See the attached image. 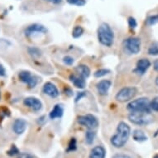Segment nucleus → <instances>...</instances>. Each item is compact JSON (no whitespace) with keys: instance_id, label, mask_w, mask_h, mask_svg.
Masks as SVG:
<instances>
[{"instance_id":"26","label":"nucleus","mask_w":158,"mask_h":158,"mask_svg":"<svg viewBox=\"0 0 158 158\" xmlns=\"http://www.w3.org/2000/svg\"><path fill=\"white\" fill-rule=\"evenodd\" d=\"M150 106L151 109H152L153 111L158 112V97H156L154 98L150 102Z\"/></svg>"},{"instance_id":"13","label":"nucleus","mask_w":158,"mask_h":158,"mask_svg":"<svg viewBox=\"0 0 158 158\" xmlns=\"http://www.w3.org/2000/svg\"><path fill=\"white\" fill-rule=\"evenodd\" d=\"M27 128V122L24 119H16L13 123V132L17 134H23Z\"/></svg>"},{"instance_id":"34","label":"nucleus","mask_w":158,"mask_h":158,"mask_svg":"<svg viewBox=\"0 0 158 158\" xmlns=\"http://www.w3.org/2000/svg\"><path fill=\"white\" fill-rule=\"evenodd\" d=\"M45 1H47V2H50V3H54V4H59L62 2V0H45Z\"/></svg>"},{"instance_id":"4","label":"nucleus","mask_w":158,"mask_h":158,"mask_svg":"<svg viewBox=\"0 0 158 158\" xmlns=\"http://www.w3.org/2000/svg\"><path fill=\"white\" fill-rule=\"evenodd\" d=\"M128 119L131 123L134 124L148 125L153 121V117L150 113H144V112H131L128 115Z\"/></svg>"},{"instance_id":"35","label":"nucleus","mask_w":158,"mask_h":158,"mask_svg":"<svg viewBox=\"0 0 158 158\" xmlns=\"http://www.w3.org/2000/svg\"><path fill=\"white\" fill-rule=\"evenodd\" d=\"M18 158H32L31 156H30L29 154H27V153H23V154H21L20 156Z\"/></svg>"},{"instance_id":"28","label":"nucleus","mask_w":158,"mask_h":158,"mask_svg":"<svg viewBox=\"0 0 158 158\" xmlns=\"http://www.w3.org/2000/svg\"><path fill=\"white\" fill-rule=\"evenodd\" d=\"M75 149H76V141L75 138H72L68 146L67 152H72V151H75Z\"/></svg>"},{"instance_id":"22","label":"nucleus","mask_w":158,"mask_h":158,"mask_svg":"<svg viewBox=\"0 0 158 158\" xmlns=\"http://www.w3.org/2000/svg\"><path fill=\"white\" fill-rule=\"evenodd\" d=\"M95 137V132H92V131H88L86 132L85 135V142L87 144L90 145L94 142V139Z\"/></svg>"},{"instance_id":"16","label":"nucleus","mask_w":158,"mask_h":158,"mask_svg":"<svg viewBox=\"0 0 158 158\" xmlns=\"http://www.w3.org/2000/svg\"><path fill=\"white\" fill-rule=\"evenodd\" d=\"M70 80L72 82L73 85L80 89H84L85 86V80L84 78L81 77L80 75H70Z\"/></svg>"},{"instance_id":"27","label":"nucleus","mask_w":158,"mask_h":158,"mask_svg":"<svg viewBox=\"0 0 158 158\" xmlns=\"http://www.w3.org/2000/svg\"><path fill=\"white\" fill-rule=\"evenodd\" d=\"M70 4L77 6H84L86 3L85 0H66Z\"/></svg>"},{"instance_id":"29","label":"nucleus","mask_w":158,"mask_h":158,"mask_svg":"<svg viewBox=\"0 0 158 158\" xmlns=\"http://www.w3.org/2000/svg\"><path fill=\"white\" fill-rule=\"evenodd\" d=\"M128 25H129V27L131 29L136 28V27L137 26L136 19H135L134 18H132V17H130V18H128Z\"/></svg>"},{"instance_id":"25","label":"nucleus","mask_w":158,"mask_h":158,"mask_svg":"<svg viewBox=\"0 0 158 158\" xmlns=\"http://www.w3.org/2000/svg\"><path fill=\"white\" fill-rule=\"evenodd\" d=\"M110 72V70H107V69H100V70H97L95 73H94V76L97 78L102 77V76H104L106 75L107 74H109Z\"/></svg>"},{"instance_id":"19","label":"nucleus","mask_w":158,"mask_h":158,"mask_svg":"<svg viewBox=\"0 0 158 158\" xmlns=\"http://www.w3.org/2000/svg\"><path fill=\"white\" fill-rule=\"evenodd\" d=\"M133 139L137 142H139V143H142V142H145V141L148 140V137L146 136V134L144 133V132H143L142 130H135L134 132H133Z\"/></svg>"},{"instance_id":"23","label":"nucleus","mask_w":158,"mask_h":158,"mask_svg":"<svg viewBox=\"0 0 158 158\" xmlns=\"http://www.w3.org/2000/svg\"><path fill=\"white\" fill-rule=\"evenodd\" d=\"M10 116V111L6 107H0V119L3 120L5 117Z\"/></svg>"},{"instance_id":"12","label":"nucleus","mask_w":158,"mask_h":158,"mask_svg":"<svg viewBox=\"0 0 158 158\" xmlns=\"http://www.w3.org/2000/svg\"><path fill=\"white\" fill-rule=\"evenodd\" d=\"M42 91L52 98H56L57 96L59 95V91H58L56 86L51 82H47V83L45 84L43 89H42Z\"/></svg>"},{"instance_id":"8","label":"nucleus","mask_w":158,"mask_h":158,"mask_svg":"<svg viewBox=\"0 0 158 158\" xmlns=\"http://www.w3.org/2000/svg\"><path fill=\"white\" fill-rule=\"evenodd\" d=\"M20 81L23 83L27 84L29 87H35L37 84V79L32 75L29 71H21L18 75Z\"/></svg>"},{"instance_id":"18","label":"nucleus","mask_w":158,"mask_h":158,"mask_svg":"<svg viewBox=\"0 0 158 158\" xmlns=\"http://www.w3.org/2000/svg\"><path fill=\"white\" fill-rule=\"evenodd\" d=\"M63 109L62 107L60 106V104H56L55 105V107L52 109V110L50 113V118L52 119H55V118H58L63 115Z\"/></svg>"},{"instance_id":"5","label":"nucleus","mask_w":158,"mask_h":158,"mask_svg":"<svg viewBox=\"0 0 158 158\" xmlns=\"http://www.w3.org/2000/svg\"><path fill=\"white\" fill-rule=\"evenodd\" d=\"M137 93V88L135 87H125L118 91L117 94L116 99L119 102H127L131 100L136 96Z\"/></svg>"},{"instance_id":"24","label":"nucleus","mask_w":158,"mask_h":158,"mask_svg":"<svg viewBox=\"0 0 158 158\" xmlns=\"http://www.w3.org/2000/svg\"><path fill=\"white\" fill-rule=\"evenodd\" d=\"M146 23L149 25V26L155 25V24L158 23V15H153L148 17L147 18V20H146Z\"/></svg>"},{"instance_id":"17","label":"nucleus","mask_w":158,"mask_h":158,"mask_svg":"<svg viewBox=\"0 0 158 158\" xmlns=\"http://www.w3.org/2000/svg\"><path fill=\"white\" fill-rule=\"evenodd\" d=\"M75 70L78 73V75H80L81 77L84 78V79L88 78L90 75V69L85 65H78L77 67L75 68Z\"/></svg>"},{"instance_id":"7","label":"nucleus","mask_w":158,"mask_h":158,"mask_svg":"<svg viewBox=\"0 0 158 158\" xmlns=\"http://www.w3.org/2000/svg\"><path fill=\"white\" fill-rule=\"evenodd\" d=\"M78 123L81 125H83L85 127L93 129L97 127L98 125V121L95 117L92 114H87L84 116H80L78 118Z\"/></svg>"},{"instance_id":"33","label":"nucleus","mask_w":158,"mask_h":158,"mask_svg":"<svg viewBox=\"0 0 158 158\" xmlns=\"http://www.w3.org/2000/svg\"><path fill=\"white\" fill-rule=\"evenodd\" d=\"M6 75V70L3 65H0V76H4Z\"/></svg>"},{"instance_id":"6","label":"nucleus","mask_w":158,"mask_h":158,"mask_svg":"<svg viewBox=\"0 0 158 158\" xmlns=\"http://www.w3.org/2000/svg\"><path fill=\"white\" fill-rule=\"evenodd\" d=\"M124 47L131 54H137L141 50V40L137 37H130L124 41Z\"/></svg>"},{"instance_id":"11","label":"nucleus","mask_w":158,"mask_h":158,"mask_svg":"<svg viewBox=\"0 0 158 158\" xmlns=\"http://www.w3.org/2000/svg\"><path fill=\"white\" fill-rule=\"evenodd\" d=\"M24 104L34 111H39L40 109H42V102L40 101L38 98H34V97H28L25 98Z\"/></svg>"},{"instance_id":"2","label":"nucleus","mask_w":158,"mask_h":158,"mask_svg":"<svg viewBox=\"0 0 158 158\" xmlns=\"http://www.w3.org/2000/svg\"><path fill=\"white\" fill-rule=\"evenodd\" d=\"M114 34L109 24L102 23L98 28V42L105 47H111L114 43Z\"/></svg>"},{"instance_id":"31","label":"nucleus","mask_w":158,"mask_h":158,"mask_svg":"<svg viewBox=\"0 0 158 158\" xmlns=\"http://www.w3.org/2000/svg\"><path fill=\"white\" fill-rule=\"evenodd\" d=\"M8 153L10 156H15L16 154H18V149L16 148L15 146H13L10 150L8 151Z\"/></svg>"},{"instance_id":"10","label":"nucleus","mask_w":158,"mask_h":158,"mask_svg":"<svg viewBox=\"0 0 158 158\" xmlns=\"http://www.w3.org/2000/svg\"><path fill=\"white\" fill-rule=\"evenodd\" d=\"M151 66V62L148 59H141L137 62V65L135 68L134 72L137 75H144L148 68Z\"/></svg>"},{"instance_id":"36","label":"nucleus","mask_w":158,"mask_h":158,"mask_svg":"<svg viewBox=\"0 0 158 158\" xmlns=\"http://www.w3.org/2000/svg\"><path fill=\"white\" fill-rule=\"evenodd\" d=\"M153 65H154V69H155L156 71H158V60H156L155 62H154V64H153Z\"/></svg>"},{"instance_id":"37","label":"nucleus","mask_w":158,"mask_h":158,"mask_svg":"<svg viewBox=\"0 0 158 158\" xmlns=\"http://www.w3.org/2000/svg\"><path fill=\"white\" fill-rule=\"evenodd\" d=\"M156 84L158 85V77L156 78Z\"/></svg>"},{"instance_id":"20","label":"nucleus","mask_w":158,"mask_h":158,"mask_svg":"<svg viewBox=\"0 0 158 158\" xmlns=\"http://www.w3.org/2000/svg\"><path fill=\"white\" fill-rule=\"evenodd\" d=\"M148 54L151 56H158V42H152L148 49Z\"/></svg>"},{"instance_id":"15","label":"nucleus","mask_w":158,"mask_h":158,"mask_svg":"<svg viewBox=\"0 0 158 158\" xmlns=\"http://www.w3.org/2000/svg\"><path fill=\"white\" fill-rule=\"evenodd\" d=\"M105 149L102 146H97L92 149L89 158H105Z\"/></svg>"},{"instance_id":"1","label":"nucleus","mask_w":158,"mask_h":158,"mask_svg":"<svg viewBox=\"0 0 158 158\" xmlns=\"http://www.w3.org/2000/svg\"><path fill=\"white\" fill-rule=\"evenodd\" d=\"M131 129L128 125L124 122L119 123L117 127L116 134L111 138V143L115 148H123L127 143L130 137Z\"/></svg>"},{"instance_id":"3","label":"nucleus","mask_w":158,"mask_h":158,"mask_svg":"<svg viewBox=\"0 0 158 158\" xmlns=\"http://www.w3.org/2000/svg\"><path fill=\"white\" fill-rule=\"evenodd\" d=\"M127 109L130 112H144L151 113L150 101L148 98H140L132 100L127 104Z\"/></svg>"},{"instance_id":"9","label":"nucleus","mask_w":158,"mask_h":158,"mask_svg":"<svg viewBox=\"0 0 158 158\" xmlns=\"http://www.w3.org/2000/svg\"><path fill=\"white\" fill-rule=\"evenodd\" d=\"M47 32V29L41 24H32L30 25L25 30V35L27 36H31L36 34H45Z\"/></svg>"},{"instance_id":"14","label":"nucleus","mask_w":158,"mask_h":158,"mask_svg":"<svg viewBox=\"0 0 158 158\" xmlns=\"http://www.w3.org/2000/svg\"><path fill=\"white\" fill-rule=\"evenodd\" d=\"M111 86V81H108V80H104V81H99L97 84V89L99 94L101 95H105L108 93L109 88Z\"/></svg>"},{"instance_id":"30","label":"nucleus","mask_w":158,"mask_h":158,"mask_svg":"<svg viewBox=\"0 0 158 158\" xmlns=\"http://www.w3.org/2000/svg\"><path fill=\"white\" fill-rule=\"evenodd\" d=\"M63 61H64V63L66 64V65H71L73 63H74V59L70 56H65L64 57V59H63Z\"/></svg>"},{"instance_id":"21","label":"nucleus","mask_w":158,"mask_h":158,"mask_svg":"<svg viewBox=\"0 0 158 158\" xmlns=\"http://www.w3.org/2000/svg\"><path fill=\"white\" fill-rule=\"evenodd\" d=\"M84 33V29L82 27L76 26L75 27V28L73 29L72 36L75 38H79L80 36H82V34Z\"/></svg>"},{"instance_id":"38","label":"nucleus","mask_w":158,"mask_h":158,"mask_svg":"<svg viewBox=\"0 0 158 158\" xmlns=\"http://www.w3.org/2000/svg\"><path fill=\"white\" fill-rule=\"evenodd\" d=\"M153 158H158V154H157V155H156L155 156H154V157H153Z\"/></svg>"},{"instance_id":"32","label":"nucleus","mask_w":158,"mask_h":158,"mask_svg":"<svg viewBox=\"0 0 158 158\" xmlns=\"http://www.w3.org/2000/svg\"><path fill=\"white\" fill-rule=\"evenodd\" d=\"M113 158H132L131 156L127 155H125V154H116L113 156Z\"/></svg>"}]
</instances>
